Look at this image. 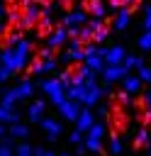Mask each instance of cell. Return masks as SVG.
I'll return each instance as SVG.
<instances>
[{
    "label": "cell",
    "instance_id": "21",
    "mask_svg": "<svg viewBox=\"0 0 151 156\" xmlns=\"http://www.w3.org/2000/svg\"><path fill=\"white\" fill-rule=\"evenodd\" d=\"M0 136H5V127L2 124H0Z\"/></svg>",
    "mask_w": 151,
    "mask_h": 156
},
{
    "label": "cell",
    "instance_id": "8",
    "mask_svg": "<svg viewBox=\"0 0 151 156\" xmlns=\"http://www.w3.org/2000/svg\"><path fill=\"white\" fill-rule=\"evenodd\" d=\"M41 117H44V102H34L29 107V119L32 122H41Z\"/></svg>",
    "mask_w": 151,
    "mask_h": 156
},
{
    "label": "cell",
    "instance_id": "23",
    "mask_svg": "<svg viewBox=\"0 0 151 156\" xmlns=\"http://www.w3.org/2000/svg\"><path fill=\"white\" fill-rule=\"evenodd\" d=\"M149 156H151V149H149Z\"/></svg>",
    "mask_w": 151,
    "mask_h": 156
},
{
    "label": "cell",
    "instance_id": "16",
    "mask_svg": "<svg viewBox=\"0 0 151 156\" xmlns=\"http://www.w3.org/2000/svg\"><path fill=\"white\" fill-rule=\"evenodd\" d=\"M107 56H110V61H112V63H117V61H119V56H122V49H112Z\"/></svg>",
    "mask_w": 151,
    "mask_h": 156
},
{
    "label": "cell",
    "instance_id": "4",
    "mask_svg": "<svg viewBox=\"0 0 151 156\" xmlns=\"http://www.w3.org/2000/svg\"><path fill=\"white\" fill-rule=\"evenodd\" d=\"M58 107H61V115L66 119H78V115H80V110H78L76 102H61Z\"/></svg>",
    "mask_w": 151,
    "mask_h": 156
},
{
    "label": "cell",
    "instance_id": "3",
    "mask_svg": "<svg viewBox=\"0 0 151 156\" xmlns=\"http://www.w3.org/2000/svg\"><path fill=\"white\" fill-rule=\"evenodd\" d=\"M41 129L46 132L49 141H56V139L61 136V132H63V127H61L56 119H44V122H41Z\"/></svg>",
    "mask_w": 151,
    "mask_h": 156
},
{
    "label": "cell",
    "instance_id": "14",
    "mask_svg": "<svg viewBox=\"0 0 151 156\" xmlns=\"http://www.w3.org/2000/svg\"><path fill=\"white\" fill-rule=\"evenodd\" d=\"M100 95H102V93H100V90H97V88H93V90H90V93H88V95H85V98H83V100H85V102H90V105H93V102H97V100H100Z\"/></svg>",
    "mask_w": 151,
    "mask_h": 156
},
{
    "label": "cell",
    "instance_id": "22",
    "mask_svg": "<svg viewBox=\"0 0 151 156\" xmlns=\"http://www.w3.org/2000/svg\"><path fill=\"white\" fill-rule=\"evenodd\" d=\"M56 156H71V154H56Z\"/></svg>",
    "mask_w": 151,
    "mask_h": 156
},
{
    "label": "cell",
    "instance_id": "6",
    "mask_svg": "<svg viewBox=\"0 0 151 156\" xmlns=\"http://www.w3.org/2000/svg\"><path fill=\"white\" fill-rule=\"evenodd\" d=\"M76 124H78V132H88L90 124H93V115H90L88 110H83V112L78 115V119H76Z\"/></svg>",
    "mask_w": 151,
    "mask_h": 156
},
{
    "label": "cell",
    "instance_id": "20",
    "mask_svg": "<svg viewBox=\"0 0 151 156\" xmlns=\"http://www.w3.org/2000/svg\"><path fill=\"white\" fill-rule=\"evenodd\" d=\"M146 24L151 27V7H146Z\"/></svg>",
    "mask_w": 151,
    "mask_h": 156
},
{
    "label": "cell",
    "instance_id": "18",
    "mask_svg": "<svg viewBox=\"0 0 151 156\" xmlns=\"http://www.w3.org/2000/svg\"><path fill=\"white\" fill-rule=\"evenodd\" d=\"M34 156H56V154H54V151H46V149L39 146V149H34Z\"/></svg>",
    "mask_w": 151,
    "mask_h": 156
},
{
    "label": "cell",
    "instance_id": "7",
    "mask_svg": "<svg viewBox=\"0 0 151 156\" xmlns=\"http://www.w3.org/2000/svg\"><path fill=\"white\" fill-rule=\"evenodd\" d=\"M149 144H151V134H149L146 129H139L136 136H134V146H136V149H144V146H149Z\"/></svg>",
    "mask_w": 151,
    "mask_h": 156
},
{
    "label": "cell",
    "instance_id": "2",
    "mask_svg": "<svg viewBox=\"0 0 151 156\" xmlns=\"http://www.w3.org/2000/svg\"><path fill=\"white\" fill-rule=\"evenodd\" d=\"M63 88H66V85H63L58 78H56V80H49V83H44V90H46V93L54 98V102H58V105L63 102Z\"/></svg>",
    "mask_w": 151,
    "mask_h": 156
},
{
    "label": "cell",
    "instance_id": "5",
    "mask_svg": "<svg viewBox=\"0 0 151 156\" xmlns=\"http://www.w3.org/2000/svg\"><path fill=\"white\" fill-rule=\"evenodd\" d=\"M122 90H124L127 95H136V93H141V80H139V78H127V80L122 83Z\"/></svg>",
    "mask_w": 151,
    "mask_h": 156
},
{
    "label": "cell",
    "instance_id": "9",
    "mask_svg": "<svg viewBox=\"0 0 151 156\" xmlns=\"http://www.w3.org/2000/svg\"><path fill=\"white\" fill-rule=\"evenodd\" d=\"M29 134V129L24 127V124H17V122H12V129H10V136H15V139H24Z\"/></svg>",
    "mask_w": 151,
    "mask_h": 156
},
{
    "label": "cell",
    "instance_id": "1",
    "mask_svg": "<svg viewBox=\"0 0 151 156\" xmlns=\"http://www.w3.org/2000/svg\"><path fill=\"white\" fill-rule=\"evenodd\" d=\"M107 136V127L105 124H90L88 129V139H85V149L88 151H102V139Z\"/></svg>",
    "mask_w": 151,
    "mask_h": 156
},
{
    "label": "cell",
    "instance_id": "12",
    "mask_svg": "<svg viewBox=\"0 0 151 156\" xmlns=\"http://www.w3.org/2000/svg\"><path fill=\"white\" fill-rule=\"evenodd\" d=\"M0 156H15V149H12V141L10 139H2L0 141Z\"/></svg>",
    "mask_w": 151,
    "mask_h": 156
},
{
    "label": "cell",
    "instance_id": "13",
    "mask_svg": "<svg viewBox=\"0 0 151 156\" xmlns=\"http://www.w3.org/2000/svg\"><path fill=\"white\" fill-rule=\"evenodd\" d=\"M15 119H17V115H15V112H10L7 107H2V105H0V122H15Z\"/></svg>",
    "mask_w": 151,
    "mask_h": 156
},
{
    "label": "cell",
    "instance_id": "17",
    "mask_svg": "<svg viewBox=\"0 0 151 156\" xmlns=\"http://www.w3.org/2000/svg\"><path fill=\"white\" fill-rule=\"evenodd\" d=\"M68 141H71V144H76V146H78V144H83V139H80V132L76 129V132H73V134L68 136Z\"/></svg>",
    "mask_w": 151,
    "mask_h": 156
},
{
    "label": "cell",
    "instance_id": "15",
    "mask_svg": "<svg viewBox=\"0 0 151 156\" xmlns=\"http://www.w3.org/2000/svg\"><path fill=\"white\" fill-rule=\"evenodd\" d=\"M119 76H122V71H119V68H110V71H107V80H110V83L119 80Z\"/></svg>",
    "mask_w": 151,
    "mask_h": 156
},
{
    "label": "cell",
    "instance_id": "10",
    "mask_svg": "<svg viewBox=\"0 0 151 156\" xmlns=\"http://www.w3.org/2000/svg\"><path fill=\"white\" fill-rule=\"evenodd\" d=\"M122 151H124L122 139H119V136H112V139H110V156H119Z\"/></svg>",
    "mask_w": 151,
    "mask_h": 156
},
{
    "label": "cell",
    "instance_id": "19",
    "mask_svg": "<svg viewBox=\"0 0 151 156\" xmlns=\"http://www.w3.org/2000/svg\"><path fill=\"white\" fill-rule=\"evenodd\" d=\"M141 46H144V49H151V34L141 37Z\"/></svg>",
    "mask_w": 151,
    "mask_h": 156
},
{
    "label": "cell",
    "instance_id": "11",
    "mask_svg": "<svg viewBox=\"0 0 151 156\" xmlns=\"http://www.w3.org/2000/svg\"><path fill=\"white\" fill-rule=\"evenodd\" d=\"M15 156H34V149L27 144V141H19L15 146Z\"/></svg>",
    "mask_w": 151,
    "mask_h": 156
}]
</instances>
